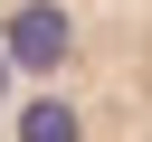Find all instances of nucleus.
Wrapping results in <instances>:
<instances>
[{"label": "nucleus", "mask_w": 152, "mask_h": 142, "mask_svg": "<svg viewBox=\"0 0 152 142\" xmlns=\"http://www.w3.org/2000/svg\"><path fill=\"white\" fill-rule=\"evenodd\" d=\"M0 142H152V0H0Z\"/></svg>", "instance_id": "obj_1"}]
</instances>
